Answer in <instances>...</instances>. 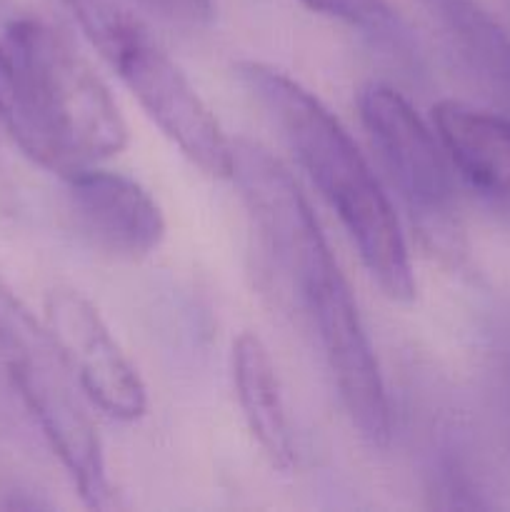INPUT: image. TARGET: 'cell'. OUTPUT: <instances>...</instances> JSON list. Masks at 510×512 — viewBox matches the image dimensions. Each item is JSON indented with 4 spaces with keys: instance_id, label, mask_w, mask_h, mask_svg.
I'll return each instance as SVG.
<instances>
[{
    "instance_id": "obj_4",
    "label": "cell",
    "mask_w": 510,
    "mask_h": 512,
    "mask_svg": "<svg viewBox=\"0 0 510 512\" xmlns=\"http://www.w3.org/2000/svg\"><path fill=\"white\" fill-rule=\"evenodd\" d=\"M363 128L408 205L420 233L433 245L455 235V188L450 160L435 130L413 105L385 83H368L358 93Z\"/></svg>"
},
{
    "instance_id": "obj_6",
    "label": "cell",
    "mask_w": 510,
    "mask_h": 512,
    "mask_svg": "<svg viewBox=\"0 0 510 512\" xmlns=\"http://www.w3.org/2000/svg\"><path fill=\"white\" fill-rule=\"evenodd\" d=\"M3 360L25 408L78 488L80 500L93 510L113 508L115 498L105 473L98 430L75 395L68 365L60 358L48 328Z\"/></svg>"
},
{
    "instance_id": "obj_12",
    "label": "cell",
    "mask_w": 510,
    "mask_h": 512,
    "mask_svg": "<svg viewBox=\"0 0 510 512\" xmlns=\"http://www.w3.org/2000/svg\"><path fill=\"white\" fill-rule=\"evenodd\" d=\"M485 93L510 115V35L478 0H428Z\"/></svg>"
},
{
    "instance_id": "obj_10",
    "label": "cell",
    "mask_w": 510,
    "mask_h": 512,
    "mask_svg": "<svg viewBox=\"0 0 510 512\" xmlns=\"http://www.w3.org/2000/svg\"><path fill=\"white\" fill-rule=\"evenodd\" d=\"M433 125L450 165L478 193L510 198V115L440 100Z\"/></svg>"
},
{
    "instance_id": "obj_2",
    "label": "cell",
    "mask_w": 510,
    "mask_h": 512,
    "mask_svg": "<svg viewBox=\"0 0 510 512\" xmlns=\"http://www.w3.org/2000/svg\"><path fill=\"white\" fill-rule=\"evenodd\" d=\"M235 70L243 88L278 125L320 195L338 213L370 278L388 298L398 303L413 300L418 285L400 220L348 130L283 70L258 60H240Z\"/></svg>"
},
{
    "instance_id": "obj_7",
    "label": "cell",
    "mask_w": 510,
    "mask_h": 512,
    "mask_svg": "<svg viewBox=\"0 0 510 512\" xmlns=\"http://www.w3.org/2000/svg\"><path fill=\"white\" fill-rule=\"evenodd\" d=\"M303 305L350 423L360 438L383 448L390 440L388 393L348 280L343 273L333 275L310 290Z\"/></svg>"
},
{
    "instance_id": "obj_15",
    "label": "cell",
    "mask_w": 510,
    "mask_h": 512,
    "mask_svg": "<svg viewBox=\"0 0 510 512\" xmlns=\"http://www.w3.org/2000/svg\"><path fill=\"white\" fill-rule=\"evenodd\" d=\"M495 368H498L500 380H503L505 393L510 395V325L500 333L498 345H495Z\"/></svg>"
},
{
    "instance_id": "obj_13",
    "label": "cell",
    "mask_w": 510,
    "mask_h": 512,
    "mask_svg": "<svg viewBox=\"0 0 510 512\" xmlns=\"http://www.w3.org/2000/svg\"><path fill=\"white\" fill-rule=\"evenodd\" d=\"M300 3L313 13L350 25L370 43L398 53L403 60H415L418 55L413 30L388 0H300Z\"/></svg>"
},
{
    "instance_id": "obj_11",
    "label": "cell",
    "mask_w": 510,
    "mask_h": 512,
    "mask_svg": "<svg viewBox=\"0 0 510 512\" xmlns=\"http://www.w3.org/2000/svg\"><path fill=\"white\" fill-rule=\"evenodd\" d=\"M233 383L250 435L275 470L293 468V435L268 348L255 333L233 340Z\"/></svg>"
},
{
    "instance_id": "obj_14",
    "label": "cell",
    "mask_w": 510,
    "mask_h": 512,
    "mask_svg": "<svg viewBox=\"0 0 510 512\" xmlns=\"http://www.w3.org/2000/svg\"><path fill=\"white\" fill-rule=\"evenodd\" d=\"M138 3L158 18L185 28H203L215 15L213 0H138Z\"/></svg>"
},
{
    "instance_id": "obj_5",
    "label": "cell",
    "mask_w": 510,
    "mask_h": 512,
    "mask_svg": "<svg viewBox=\"0 0 510 512\" xmlns=\"http://www.w3.org/2000/svg\"><path fill=\"white\" fill-rule=\"evenodd\" d=\"M230 178L238 185L260 240L300 303L310 290L340 273L308 200L270 150L248 138L233 140Z\"/></svg>"
},
{
    "instance_id": "obj_8",
    "label": "cell",
    "mask_w": 510,
    "mask_h": 512,
    "mask_svg": "<svg viewBox=\"0 0 510 512\" xmlns=\"http://www.w3.org/2000/svg\"><path fill=\"white\" fill-rule=\"evenodd\" d=\"M45 328L90 403L120 423L143 418L148 410L143 378L85 295L55 288L45 300Z\"/></svg>"
},
{
    "instance_id": "obj_1",
    "label": "cell",
    "mask_w": 510,
    "mask_h": 512,
    "mask_svg": "<svg viewBox=\"0 0 510 512\" xmlns=\"http://www.w3.org/2000/svg\"><path fill=\"white\" fill-rule=\"evenodd\" d=\"M0 128L63 180L128 145V125L103 80L35 18L13 20L0 38Z\"/></svg>"
},
{
    "instance_id": "obj_3",
    "label": "cell",
    "mask_w": 510,
    "mask_h": 512,
    "mask_svg": "<svg viewBox=\"0 0 510 512\" xmlns=\"http://www.w3.org/2000/svg\"><path fill=\"white\" fill-rule=\"evenodd\" d=\"M60 3L180 153L213 178H230L233 140L148 28L115 0Z\"/></svg>"
},
{
    "instance_id": "obj_9",
    "label": "cell",
    "mask_w": 510,
    "mask_h": 512,
    "mask_svg": "<svg viewBox=\"0 0 510 512\" xmlns=\"http://www.w3.org/2000/svg\"><path fill=\"white\" fill-rule=\"evenodd\" d=\"M65 185L75 225L100 253L140 260L163 243V210L138 180L88 165L68 175Z\"/></svg>"
}]
</instances>
